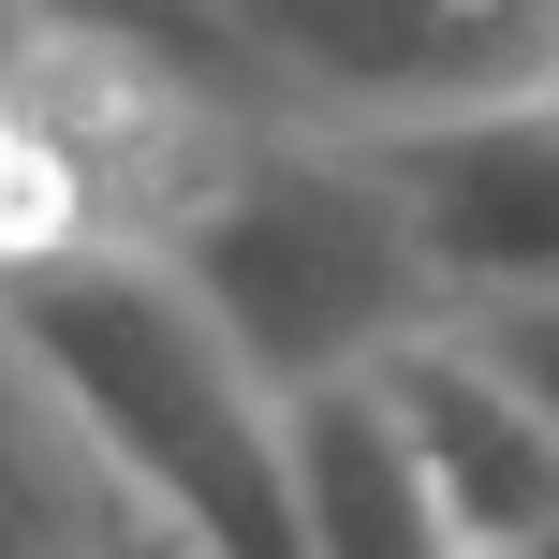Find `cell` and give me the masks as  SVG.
Segmentation results:
<instances>
[{
  "label": "cell",
  "instance_id": "6",
  "mask_svg": "<svg viewBox=\"0 0 559 559\" xmlns=\"http://www.w3.org/2000/svg\"><path fill=\"white\" fill-rule=\"evenodd\" d=\"M368 147H383V177L413 192L442 309L559 280V104L545 88H501V104H456V118H397V133H368Z\"/></svg>",
  "mask_w": 559,
  "mask_h": 559
},
{
  "label": "cell",
  "instance_id": "9",
  "mask_svg": "<svg viewBox=\"0 0 559 559\" xmlns=\"http://www.w3.org/2000/svg\"><path fill=\"white\" fill-rule=\"evenodd\" d=\"M88 236H118L104 192H88V163L15 104V88H0V295H15V280H45V265H74Z\"/></svg>",
  "mask_w": 559,
  "mask_h": 559
},
{
  "label": "cell",
  "instance_id": "1",
  "mask_svg": "<svg viewBox=\"0 0 559 559\" xmlns=\"http://www.w3.org/2000/svg\"><path fill=\"white\" fill-rule=\"evenodd\" d=\"M0 338H15V354L59 383V413L147 486V515H163L177 545H222V559L295 545L265 383L236 368L222 309L147 251V236H88L74 265L15 280V295H0Z\"/></svg>",
  "mask_w": 559,
  "mask_h": 559
},
{
  "label": "cell",
  "instance_id": "10",
  "mask_svg": "<svg viewBox=\"0 0 559 559\" xmlns=\"http://www.w3.org/2000/svg\"><path fill=\"white\" fill-rule=\"evenodd\" d=\"M456 338L531 397V427L559 442V280H531V295H456Z\"/></svg>",
  "mask_w": 559,
  "mask_h": 559
},
{
  "label": "cell",
  "instance_id": "5",
  "mask_svg": "<svg viewBox=\"0 0 559 559\" xmlns=\"http://www.w3.org/2000/svg\"><path fill=\"white\" fill-rule=\"evenodd\" d=\"M368 383H383L397 442H413V472H427L442 559H559V442L531 427V397L456 338V309L397 324L383 354H368Z\"/></svg>",
  "mask_w": 559,
  "mask_h": 559
},
{
  "label": "cell",
  "instance_id": "11",
  "mask_svg": "<svg viewBox=\"0 0 559 559\" xmlns=\"http://www.w3.org/2000/svg\"><path fill=\"white\" fill-rule=\"evenodd\" d=\"M545 104H559V59H545Z\"/></svg>",
  "mask_w": 559,
  "mask_h": 559
},
{
  "label": "cell",
  "instance_id": "8",
  "mask_svg": "<svg viewBox=\"0 0 559 559\" xmlns=\"http://www.w3.org/2000/svg\"><path fill=\"white\" fill-rule=\"evenodd\" d=\"M45 545L133 559V545H177V531L147 515V486L118 472L74 413H59V383L0 338V559H45Z\"/></svg>",
  "mask_w": 559,
  "mask_h": 559
},
{
  "label": "cell",
  "instance_id": "4",
  "mask_svg": "<svg viewBox=\"0 0 559 559\" xmlns=\"http://www.w3.org/2000/svg\"><path fill=\"white\" fill-rule=\"evenodd\" d=\"M0 88L88 163L104 222L147 236V251L222 192V163L251 147V118H265L222 59L163 45V29H104V15H0Z\"/></svg>",
  "mask_w": 559,
  "mask_h": 559
},
{
  "label": "cell",
  "instance_id": "12",
  "mask_svg": "<svg viewBox=\"0 0 559 559\" xmlns=\"http://www.w3.org/2000/svg\"><path fill=\"white\" fill-rule=\"evenodd\" d=\"M0 15H15V0H0Z\"/></svg>",
  "mask_w": 559,
  "mask_h": 559
},
{
  "label": "cell",
  "instance_id": "2",
  "mask_svg": "<svg viewBox=\"0 0 559 559\" xmlns=\"http://www.w3.org/2000/svg\"><path fill=\"white\" fill-rule=\"evenodd\" d=\"M163 265L222 309L236 368L280 397L309 368H368L397 324L442 309V265L413 236V192L383 177L368 133H324V118H251V147L222 163V192L163 236Z\"/></svg>",
  "mask_w": 559,
  "mask_h": 559
},
{
  "label": "cell",
  "instance_id": "3",
  "mask_svg": "<svg viewBox=\"0 0 559 559\" xmlns=\"http://www.w3.org/2000/svg\"><path fill=\"white\" fill-rule=\"evenodd\" d=\"M222 59L251 104L324 118V133H397V118H456L545 88L559 0H206Z\"/></svg>",
  "mask_w": 559,
  "mask_h": 559
},
{
  "label": "cell",
  "instance_id": "7",
  "mask_svg": "<svg viewBox=\"0 0 559 559\" xmlns=\"http://www.w3.org/2000/svg\"><path fill=\"white\" fill-rule=\"evenodd\" d=\"M265 442H280V515H295V545H442L427 531V472L413 442H397L383 383L368 368H309V383L265 397Z\"/></svg>",
  "mask_w": 559,
  "mask_h": 559
}]
</instances>
